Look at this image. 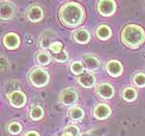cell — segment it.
Listing matches in <instances>:
<instances>
[{
	"instance_id": "obj_24",
	"label": "cell",
	"mask_w": 145,
	"mask_h": 136,
	"mask_svg": "<svg viewBox=\"0 0 145 136\" xmlns=\"http://www.w3.org/2000/svg\"><path fill=\"white\" fill-rule=\"evenodd\" d=\"M7 131H8L9 134H12V135H18V134L21 133V131H22L21 124L18 123V122H10V123L7 125Z\"/></svg>"
},
{
	"instance_id": "obj_4",
	"label": "cell",
	"mask_w": 145,
	"mask_h": 136,
	"mask_svg": "<svg viewBox=\"0 0 145 136\" xmlns=\"http://www.w3.org/2000/svg\"><path fill=\"white\" fill-rule=\"evenodd\" d=\"M116 11V2L114 0H101L97 2V12L103 17H111Z\"/></svg>"
},
{
	"instance_id": "obj_13",
	"label": "cell",
	"mask_w": 145,
	"mask_h": 136,
	"mask_svg": "<svg viewBox=\"0 0 145 136\" xmlns=\"http://www.w3.org/2000/svg\"><path fill=\"white\" fill-rule=\"evenodd\" d=\"M83 64H84L85 68L90 72L97 71L101 68V61L99 60V58L97 56H94L92 54L83 55Z\"/></svg>"
},
{
	"instance_id": "obj_25",
	"label": "cell",
	"mask_w": 145,
	"mask_h": 136,
	"mask_svg": "<svg viewBox=\"0 0 145 136\" xmlns=\"http://www.w3.org/2000/svg\"><path fill=\"white\" fill-rule=\"evenodd\" d=\"M63 134H65L67 136H81L79 128L74 124L67 125L63 129Z\"/></svg>"
},
{
	"instance_id": "obj_1",
	"label": "cell",
	"mask_w": 145,
	"mask_h": 136,
	"mask_svg": "<svg viewBox=\"0 0 145 136\" xmlns=\"http://www.w3.org/2000/svg\"><path fill=\"white\" fill-rule=\"evenodd\" d=\"M58 18L61 24L65 27H78L83 23L85 19L84 7L78 2H65L59 9Z\"/></svg>"
},
{
	"instance_id": "obj_9",
	"label": "cell",
	"mask_w": 145,
	"mask_h": 136,
	"mask_svg": "<svg viewBox=\"0 0 145 136\" xmlns=\"http://www.w3.org/2000/svg\"><path fill=\"white\" fill-rule=\"evenodd\" d=\"M20 44H21V39L15 32H8L3 36V45L9 50H15L19 48Z\"/></svg>"
},
{
	"instance_id": "obj_16",
	"label": "cell",
	"mask_w": 145,
	"mask_h": 136,
	"mask_svg": "<svg viewBox=\"0 0 145 136\" xmlns=\"http://www.w3.org/2000/svg\"><path fill=\"white\" fill-rule=\"evenodd\" d=\"M54 37H55V34L52 30L44 31L39 37V43L40 48L44 49V50L45 49H49V47H50V45H51L52 43L55 42V41H53Z\"/></svg>"
},
{
	"instance_id": "obj_28",
	"label": "cell",
	"mask_w": 145,
	"mask_h": 136,
	"mask_svg": "<svg viewBox=\"0 0 145 136\" xmlns=\"http://www.w3.org/2000/svg\"><path fill=\"white\" fill-rule=\"evenodd\" d=\"M24 136H39V134L36 131H28L24 134Z\"/></svg>"
},
{
	"instance_id": "obj_26",
	"label": "cell",
	"mask_w": 145,
	"mask_h": 136,
	"mask_svg": "<svg viewBox=\"0 0 145 136\" xmlns=\"http://www.w3.org/2000/svg\"><path fill=\"white\" fill-rule=\"evenodd\" d=\"M49 51L51 52V53H53V54H59L60 52L63 51V44L61 42H59V41H55V42H53L50 45V47H49Z\"/></svg>"
},
{
	"instance_id": "obj_2",
	"label": "cell",
	"mask_w": 145,
	"mask_h": 136,
	"mask_svg": "<svg viewBox=\"0 0 145 136\" xmlns=\"http://www.w3.org/2000/svg\"><path fill=\"white\" fill-rule=\"evenodd\" d=\"M121 41L131 49H138L145 41V31L137 24H127L121 30Z\"/></svg>"
},
{
	"instance_id": "obj_11",
	"label": "cell",
	"mask_w": 145,
	"mask_h": 136,
	"mask_svg": "<svg viewBox=\"0 0 145 136\" xmlns=\"http://www.w3.org/2000/svg\"><path fill=\"white\" fill-rule=\"evenodd\" d=\"M112 110L110 108V106L107 105V104H104V103H101V104H97L93 109V115L94 118L100 120V121H105L111 115Z\"/></svg>"
},
{
	"instance_id": "obj_21",
	"label": "cell",
	"mask_w": 145,
	"mask_h": 136,
	"mask_svg": "<svg viewBox=\"0 0 145 136\" xmlns=\"http://www.w3.org/2000/svg\"><path fill=\"white\" fill-rule=\"evenodd\" d=\"M121 95H122V99L124 101H127V102H133V101L136 100L138 93H137V91L134 87L129 86V87L124 88Z\"/></svg>"
},
{
	"instance_id": "obj_29",
	"label": "cell",
	"mask_w": 145,
	"mask_h": 136,
	"mask_svg": "<svg viewBox=\"0 0 145 136\" xmlns=\"http://www.w3.org/2000/svg\"><path fill=\"white\" fill-rule=\"evenodd\" d=\"M5 67H7V60L2 56V57H1V70L3 71Z\"/></svg>"
},
{
	"instance_id": "obj_27",
	"label": "cell",
	"mask_w": 145,
	"mask_h": 136,
	"mask_svg": "<svg viewBox=\"0 0 145 136\" xmlns=\"http://www.w3.org/2000/svg\"><path fill=\"white\" fill-rule=\"evenodd\" d=\"M54 59L58 62H67L69 60V56H67V53L65 51L60 52L59 54H55L54 55Z\"/></svg>"
},
{
	"instance_id": "obj_17",
	"label": "cell",
	"mask_w": 145,
	"mask_h": 136,
	"mask_svg": "<svg viewBox=\"0 0 145 136\" xmlns=\"http://www.w3.org/2000/svg\"><path fill=\"white\" fill-rule=\"evenodd\" d=\"M67 114H69V118H70L71 121L78 123V122H81L84 118V110L79 106H74V107L70 108Z\"/></svg>"
},
{
	"instance_id": "obj_14",
	"label": "cell",
	"mask_w": 145,
	"mask_h": 136,
	"mask_svg": "<svg viewBox=\"0 0 145 136\" xmlns=\"http://www.w3.org/2000/svg\"><path fill=\"white\" fill-rule=\"evenodd\" d=\"M44 18V11L39 5H32L27 9V19L32 23H37Z\"/></svg>"
},
{
	"instance_id": "obj_18",
	"label": "cell",
	"mask_w": 145,
	"mask_h": 136,
	"mask_svg": "<svg viewBox=\"0 0 145 136\" xmlns=\"http://www.w3.org/2000/svg\"><path fill=\"white\" fill-rule=\"evenodd\" d=\"M95 34H97V36L101 41H107V39H109L111 37L112 30L108 25L103 24V25H100V26L97 28V32H95Z\"/></svg>"
},
{
	"instance_id": "obj_23",
	"label": "cell",
	"mask_w": 145,
	"mask_h": 136,
	"mask_svg": "<svg viewBox=\"0 0 145 136\" xmlns=\"http://www.w3.org/2000/svg\"><path fill=\"white\" fill-rule=\"evenodd\" d=\"M133 83L136 85L137 87L143 88L145 87V74L144 73H136L133 76Z\"/></svg>"
},
{
	"instance_id": "obj_8",
	"label": "cell",
	"mask_w": 145,
	"mask_h": 136,
	"mask_svg": "<svg viewBox=\"0 0 145 136\" xmlns=\"http://www.w3.org/2000/svg\"><path fill=\"white\" fill-rule=\"evenodd\" d=\"M15 5L9 1H1L0 3V17L2 21H7L15 16Z\"/></svg>"
},
{
	"instance_id": "obj_12",
	"label": "cell",
	"mask_w": 145,
	"mask_h": 136,
	"mask_svg": "<svg viewBox=\"0 0 145 136\" xmlns=\"http://www.w3.org/2000/svg\"><path fill=\"white\" fill-rule=\"evenodd\" d=\"M77 81L82 87L84 88H91L95 84V77L90 71H85L82 75L78 76Z\"/></svg>"
},
{
	"instance_id": "obj_20",
	"label": "cell",
	"mask_w": 145,
	"mask_h": 136,
	"mask_svg": "<svg viewBox=\"0 0 145 136\" xmlns=\"http://www.w3.org/2000/svg\"><path fill=\"white\" fill-rule=\"evenodd\" d=\"M44 114H45V111L44 109L40 107L39 105H34L32 106L29 110V118L32 120V121H39L44 118Z\"/></svg>"
},
{
	"instance_id": "obj_7",
	"label": "cell",
	"mask_w": 145,
	"mask_h": 136,
	"mask_svg": "<svg viewBox=\"0 0 145 136\" xmlns=\"http://www.w3.org/2000/svg\"><path fill=\"white\" fill-rule=\"evenodd\" d=\"M95 91H97V94L99 95V97L102 100H110L114 97L115 95V89L113 87V85H111L108 82L99 83Z\"/></svg>"
},
{
	"instance_id": "obj_5",
	"label": "cell",
	"mask_w": 145,
	"mask_h": 136,
	"mask_svg": "<svg viewBox=\"0 0 145 136\" xmlns=\"http://www.w3.org/2000/svg\"><path fill=\"white\" fill-rule=\"evenodd\" d=\"M78 100V94L75 88H67L61 91L59 96V101L62 105L67 107H72Z\"/></svg>"
},
{
	"instance_id": "obj_6",
	"label": "cell",
	"mask_w": 145,
	"mask_h": 136,
	"mask_svg": "<svg viewBox=\"0 0 145 136\" xmlns=\"http://www.w3.org/2000/svg\"><path fill=\"white\" fill-rule=\"evenodd\" d=\"M7 99H8L9 104L15 108H21L27 102L26 95L22 91H14L9 93L7 95Z\"/></svg>"
},
{
	"instance_id": "obj_10",
	"label": "cell",
	"mask_w": 145,
	"mask_h": 136,
	"mask_svg": "<svg viewBox=\"0 0 145 136\" xmlns=\"http://www.w3.org/2000/svg\"><path fill=\"white\" fill-rule=\"evenodd\" d=\"M106 71L111 77H119L123 72V67L120 61L116 59H111L106 64Z\"/></svg>"
},
{
	"instance_id": "obj_15",
	"label": "cell",
	"mask_w": 145,
	"mask_h": 136,
	"mask_svg": "<svg viewBox=\"0 0 145 136\" xmlns=\"http://www.w3.org/2000/svg\"><path fill=\"white\" fill-rule=\"evenodd\" d=\"M90 32L87 30V29H84V28H80V29H77V30L74 31L72 34V39L76 43L78 44H81V45H84V44H87L89 41H90Z\"/></svg>"
},
{
	"instance_id": "obj_30",
	"label": "cell",
	"mask_w": 145,
	"mask_h": 136,
	"mask_svg": "<svg viewBox=\"0 0 145 136\" xmlns=\"http://www.w3.org/2000/svg\"><path fill=\"white\" fill-rule=\"evenodd\" d=\"M81 136H97L95 133H93V132H85V133H83V134H81Z\"/></svg>"
},
{
	"instance_id": "obj_3",
	"label": "cell",
	"mask_w": 145,
	"mask_h": 136,
	"mask_svg": "<svg viewBox=\"0 0 145 136\" xmlns=\"http://www.w3.org/2000/svg\"><path fill=\"white\" fill-rule=\"evenodd\" d=\"M28 79L33 86L39 88L44 87L48 84L49 80H50V75L46 70L36 67L33 70H31V72L28 75Z\"/></svg>"
},
{
	"instance_id": "obj_19",
	"label": "cell",
	"mask_w": 145,
	"mask_h": 136,
	"mask_svg": "<svg viewBox=\"0 0 145 136\" xmlns=\"http://www.w3.org/2000/svg\"><path fill=\"white\" fill-rule=\"evenodd\" d=\"M51 57H52L51 54H50L48 51L42 50V51L36 53L35 61H36V64H39V66H47V64H50Z\"/></svg>"
},
{
	"instance_id": "obj_22",
	"label": "cell",
	"mask_w": 145,
	"mask_h": 136,
	"mask_svg": "<svg viewBox=\"0 0 145 136\" xmlns=\"http://www.w3.org/2000/svg\"><path fill=\"white\" fill-rule=\"evenodd\" d=\"M70 70L74 75L80 76L85 72V66L81 61H74L70 64Z\"/></svg>"
}]
</instances>
